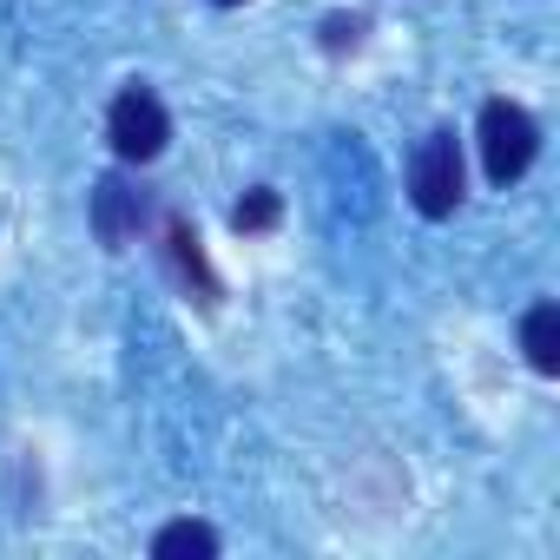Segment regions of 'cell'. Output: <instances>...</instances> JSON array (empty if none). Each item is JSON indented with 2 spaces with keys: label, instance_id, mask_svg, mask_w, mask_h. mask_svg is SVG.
I'll use <instances>...</instances> for the list:
<instances>
[{
  "label": "cell",
  "instance_id": "cell-1",
  "mask_svg": "<svg viewBox=\"0 0 560 560\" xmlns=\"http://www.w3.org/2000/svg\"><path fill=\"white\" fill-rule=\"evenodd\" d=\"M534 152H540V126L527 119V106L488 100L481 106V165H488V178L494 185H514L534 165Z\"/></svg>",
  "mask_w": 560,
  "mask_h": 560
},
{
  "label": "cell",
  "instance_id": "cell-4",
  "mask_svg": "<svg viewBox=\"0 0 560 560\" xmlns=\"http://www.w3.org/2000/svg\"><path fill=\"white\" fill-rule=\"evenodd\" d=\"M93 224H100V237H106L113 250H126V244L139 237V224H145V191H132L126 178H100V191H93Z\"/></svg>",
  "mask_w": 560,
  "mask_h": 560
},
{
  "label": "cell",
  "instance_id": "cell-10",
  "mask_svg": "<svg viewBox=\"0 0 560 560\" xmlns=\"http://www.w3.org/2000/svg\"><path fill=\"white\" fill-rule=\"evenodd\" d=\"M218 8H244V0H218Z\"/></svg>",
  "mask_w": 560,
  "mask_h": 560
},
{
  "label": "cell",
  "instance_id": "cell-3",
  "mask_svg": "<svg viewBox=\"0 0 560 560\" xmlns=\"http://www.w3.org/2000/svg\"><path fill=\"white\" fill-rule=\"evenodd\" d=\"M409 198H416L422 218H455V205H462V145H455V132L422 139V152L409 165Z\"/></svg>",
  "mask_w": 560,
  "mask_h": 560
},
{
  "label": "cell",
  "instance_id": "cell-9",
  "mask_svg": "<svg viewBox=\"0 0 560 560\" xmlns=\"http://www.w3.org/2000/svg\"><path fill=\"white\" fill-rule=\"evenodd\" d=\"M357 27H363V21H343V14H337V21H324V47H330V54L357 47Z\"/></svg>",
  "mask_w": 560,
  "mask_h": 560
},
{
  "label": "cell",
  "instance_id": "cell-7",
  "mask_svg": "<svg viewBox=\"0 0 560 560\" xmlns=\"http://www.w3.org/2000/svg\"><path fill=\"white\" fill-rule=\"evenodd\" d=\"M152 553H159V560H211V553H218V534H211L205 521H172V527H159Z\"/></svg>",
  "mask_w": 560,
  "mask_h": 560
},
{
  "label": "cell",
  "instance_id": "cell-2",
  "mask_svg": "<svg viewBox=\"0 0 560 560\" xmlns=\"http://www.w3.org/2000/svg\"><path fill=\"white\" fill-rule=\"evenodd\" d=\"M106 139H113V152H119L126 165H145V159L165 152L172 119H165V106H159L145 86H126V93L113 100V113H106Z\"/></svg>",
  "mask_w": 560,
  "mask_h": 560
},
{
  "label": "cell",
  "instance_id": "cell-8",
  "mask_svg": "<svg viewBox=\"0 0 560 560\" xmlns=\"http://www.w3.org/2000/svg\"><path fill=\"white\" fill-rule=\"evenodd\" d=\"M277 211H284V205H277V191H250V198L231 211V224H237V231H270Z\"/></svg>",
  "mask_w": 560,
  "mask_h": 560
},
{
  "label": "cell",
  "instance_id": "cell-6",
  "mask_svg": "<svg viewBox=\"0 0 560 560\" xmlns=\"http://www.w3.org/2000/svg\"><path fill=\"white\" fill-rule=\"evenodd\" d=\"M521 343H527V363H534L540 376H553V370H560V311H553V304H534L527 324H521Z\"/></svg>",
  "mask_w": 560,
  "mask_h": 560
},
{
  "label": "cell",
  "instance_id": "cell-5",
  "mask_svg": "<svg viewBox=\"0 0 560 560\" xmlns=\"http://www.w3.org/2000/svg\"><path fill=\"white\" fill-rule=\"evenodd\" d=\"M165 264H172V277L198 298V304H218V277H211V264H205V250H198V231L185 224V218H165Z\"/></svg>",
  "mask_w": 560,
  "mask_h": 560
}]
</instances>
